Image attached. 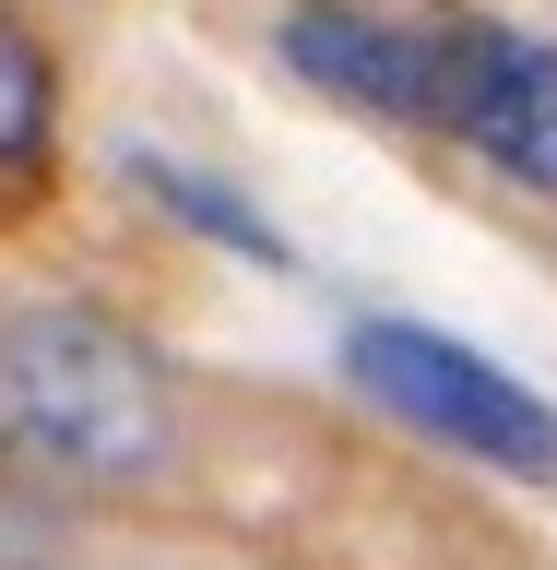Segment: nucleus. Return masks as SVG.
Segmentation results:
<instances>
[{
	"label": "nucleus",
	"mask_w": 557,
	"mask_h": 570,
	"mask_svg": "<svg viewBox=\"0 0 557 570\" xmlns=\"http://www.w3.org/2000/svg\"><path fill=\"white\" fill-rule=\"evenodd\" d=\"M345 368L368 404H391L404 428H427L439 452H475L487 475H523V488H557V404L534 381H510L498 356L427 333V321H356Z\"/></svg>",
	"instance_id": "2"
},
{
	"label": "nucleus",
	"mask_w": 557,
	"mask_h": 570,
	"mask_svg": "<svg viewBox=\"0 0 557 570\" xmlns=\"http://www.w3.org/2000/svg\"><path fill=\"white\" fill-rule=\"evenodd\" d=\"M273 48L309 96L356 107V119H427V36L368 12V0H297L273 24Z\"/></svg>",
	"instance_id": "4"
},
{
	"label": "nucleus",
	"mask_w": 557,
	"mask_h": 570,
	"mask_svg": "<svg viewBox=\"0 0 557 570\" xmlns=\"http://www.w3.org/2000/svg\"><path fill=\"white\" fill-rule=\"evenodd\" d=\"M427 119L557 203V48L523 24H427Z\"/></svg>",
	"instance_id": "3"
},
{
	"label": "nucleus",
	"mask_w": 557,
	"mask_h": 570,
	"mask_svg": "<svg viewBox=\"0 0 557 570\" xmlns=\"http://www.w3.org/2000/svg\"><path fill=\"white\" fill-rule=\"evenodd\" d=\"M167 368L131 321L107 309H12L0 321V452L60 488H142L167 463Z\"/></svg>",
	"instance_id": "1"
},
{
	"label": "nucleus",
	"mask_w": 557,
	"mask_h": 570,
	"mask_svg": "<svg viewBox=\"0 0 557 570\" xmlns=\"http://www.w3.org/2000/svg\"><path fill=\"white\" fill-rule=\"evenodd\" d=\"M48 131H60V71H48V48H36L12 12H0V167L24 178L36 155H48Z\"/></svg>",
	"instance_id": "6"
},
{
	"label": "nucleus",
	"mask_w": 557,
	"mask_h": 570,
	"mask_svg": "<svg viewBox=\"0 0 557 570\" xmlns=\"http://www.w3.org/2000/svg\"><path fill=\"white\" fill-rule=\"evenodd\" d=\"M119 167H131V190L167 214V226H190V238H213V249H238V262H297V249H285V226L249 203L238 178L178 167V155H119Z\"/></svg>",
	"instance_id": "5"
}]
</instances>
